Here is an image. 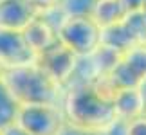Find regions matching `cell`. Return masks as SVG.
<instances>
[{
    "label": "cell",
    "instance_id": "obj_1",
    "mask_svg": "<svg viewBox=\"0 0 146 135\" xmlns=\"http://www.w3.org/2000/svg\"><path fill=\"white\" fill-rule=\"evenodd\" d=\"M117 88L101 76L90 81H72L63 88L61 110L65 121L88 130H105L115 121L114 97Z\"/></svg>",
    "mask_w": 146,
    "mask_h": 135
},
{
    "label": "cell",
    "instance_id": "obj_2",
    "mask_svg": "<svg viewBox=\"0 0 146 135\" xmlns=\"http://www.w3.org/2000/svg\"><path fill=\"white\" fill-rule=\"evenodd\" d=\"M0 81L5 85L18 106L61 105L63 99V87L47 76L36 63L4 69Z\"/></svg>",
    "mask_w": 146,
    "mask_h": 135
},
{
    "label": "cell",
    "instance_id": "obj_3",
    "mask_svg": "<svg viewBox=\"0 0 146 135\" xmlns=\"http://www.w3.org/2000/svg\"><path fill=\"white\" fill-rule=\"evenodd\" d=\"M58 42L78 58L88 56L101 45V27L90 16H63L58 29Z\"/></svg>",
    "mask_w": 146,
    "mask_h": 135
},
{
    "label": "cell",
    "instance_id": "obj_4",
    "mask_svg": "<svg viewBox=\"0 0 146 135\" xmlns=\"http://www.w3.org/2000/svg\"><path fill=\"white\" fill-rule=\"evenodd\" d=\"M15 122L31 135H58L67 121L61 105H24Z\"/></svg>",
    "mask_w": 146,
    "mask_h": 135
},
{
    "label": "cell",
    "instance_id": "obj_5",
    "mask_svg": "<svg viewBox=\"0 0 146 135\" xmlns=\"http://www.w3.org/2000/svg\"><path fill=\"white\" fill-rule=\"evenodd\" d=\"M139 43H146V20L139 9L130 11L119 24L101 29V45H106L121 54Z\"/></svg>",
    "mask_w": 146,
    "mask_h": 135
},
{
    "label": "cell",
    "instance_id": "obj_6",
    "mask_svg": "<svg viewBox=\"0 0 146 135\" xmlns=\"http://www.w3.org/2000/svg\"><path fill=\"white\" fill-rule=\"evenodd\" d=\"M114 87L119 88H141L146 85V43L133 45L121 54L119 61L108 74Z\"/></svg>",
    "mask_w": 146,
    "mask_h": 135
},
{
    "label": "cell",
    "instance_id": "obj_7",
    "mask_svg": "<svg viewBox=\"0 0 146 135\" xmlns=\"http://www.w3.org/2000/svg\"><path fill=\"white\" fill-rule=\"evenodd\" d=\"M35 63L47 76L52 77L58 85L65 88L72 81V77H74L76 67H78V56L70 49H67L65 45H61L58 42L52 47H49L47 50L36 54Z\"/></svg>",
    "mask_w": 146,
    "mask_h": 135
},
{
    "label": "cell",
    "instance_id": "obj_8",
    "mask_svg": "<svg viewBox=\"0 0 146 135\" xmlns=\"http://www.w3.org/2000/svg\"><path fill=\"white\" fill-rule=\"evenodd\" d=\"M36 54L27 43L22 31L0 27V63L4 69H13L35 63Z\"/></svg>",
    "mask_w": 146,
    "mask_h": 135
},
{
    "label": "cell",
    "instance_id": "obj_9",
    "mask_svg": "<svg viewBox=\"0 0 146 135\" xmlns=\"http://www.w3.org/2000/svg\"><path fill=\"white\" fill-rule=\"evenodd\" d=\"M42 15L35 0H0V27L24 31L31 20Z\"/></svg>",
    "mask_w": 146,
    "mask_h": 135
},
{
    "label": "cell",
    "instance_id": "obj_10",
    "mask_svg": "<svg viewBox=\"0 0 146 135\" xmlns=\"http://www.w3.org/2000/svg\"><path fill=\"white\" fill-rule=\"evenodd\" d=\"M56 24L49 18L47 15H38L35 20L29 22V25L25 27L24 36L27 43L31 45V49L35 50V54H40L49 47H52L54 43H58V32H56Z\"/></svg>",
    "mask_w": 146,
    "mask_h": 135
},
{
    "label": "cell",
    "instance_id": "obj_11",
    "mask_svg": "<svg viewBox=\"0 0 146 135\" xmlns=\"http://www.w3.org/2000/svg\"><path fill=\"white\" fill-rule=\"evenodd\" d=\"M115 119L133 121L146 114V99L141 88H119L114 97Z\"/></svg>",
    "mask_w": 146,
    "mask_h": 135
},
{
    "label": "cell",
    "instance_id": "obj_12",
    "mask_svg": "<svg viewBox=\"0 0 146 135\" xmlns=\"http://www.w3.org/2000/svg\"><path fill=\"white\" fill-rule=\"evenodd\" d=\"M128 13H130V9L126 7L125 0H96L90 11V18L101 29H105V27L123 22Z\"/></svg>",
    "mask_w": 146,
    "mask_h": 135
},
{
    "label": "cell",
    "instance_id": "obj_13",
    "mask_svg": "<svg viewBox=\"0 0 146 135\" xmlns=\"http://www.w3.org/2000/svg\"><path fill=\"white\" fill-rule=\"evenodd\" d=\"M16 112H18V105L5 88V85L0 81V130L13 124L16 119Z\"/></svg>",
    "mask_w": 146,
    "mask_h": 135
},
{
    "label": "cell",
    "instance_id": "obj_14",
    "mask_svg": "<svg viewBox=\"0 0 146 135\" xmlns=\"http://www.w3.org/2000/svg\"><path fill=\"white\" fill-rule=\"evenodd\" d=\"M58 135H108V133H106V128L105 130H88V128H81V126L70 124V122H65Z\"/></svg>",
    "mask_w": 146,
    "mask_h": 135
},
{
    "label": "cell",
    "instance_id": "obj_15",
    "mask_svg": "<svg viewBox=\"0 0 146 135\" xmlns=\"http://www.w3.org/2000/svg\"><path fill=\"white\" fill-rule=\"evenodd\" d=\"M125 135H146V114L126 122Z\"/></svg>",
    "mask_w": 146,
    "mask_h": 135
},
{
    "label": "cell",
    "instance_id": "obj_16",
    "mask_svg": "<svg viewBox=\"0 0 146 135\" xmlns=\"http://www.w3.org/2000/svg\"><path fill=\"white\" fill-rule=\"evenodd\" d=\"M0 135H31V133H27L24 128H20L16 122H13V124L5 126L4 130H0Z\"/></svg>",
    "mask_w": 146,
    "mask_h": 135
},
{
    "label": "cell",
    "instance_id": "obj_17",
    "mask_svg": "<svg viewBox=\"0 0 146 135\" xmlns=\"http://www.w3.org/2000/svg\"><path fill=\"white\" fill-rule=\"evenodd\" d=\"M35 2L38 4V7H40L42 13H43V11H49V9L58 7V5L61 4V0H35Z\"/></svg>",
    "mask_w": 146,
    "mask_h": 135
},
{
    "label": "cell",
    "instance_id": "obj_18",
    "mask_svg": "<svg viewBox=\"0 0 146 135\" xmlns=\"http://www.w3.org/2000/svg\"><path fill=\"white\" fill-rule=\"evenodd\" d=\"M139 11H141V15L144 16V20H146V0H141V5H139Z\"/></svg>",
    "mask_w": 146,
    "mask_h": 135
},
{
    "label": "cell",
    "instance_id": "obj_19",
    "mask_svg": "<svg viewBox=\"0 0 146 135\" xmlns=\"http://www.w3.org/2000/svg\"><path fill=\"white\" fill-rule=\"evenodd\" d=\"M141 90H143V94H144V99H146V85H143V87H141Z\"/></svg>",
    "mask_w": 146,
    "mask_h": 135
},
{
    "label": "cell",
    "instance_id": "obj_20",
    "mask_svg": "<svg viewBox=\"0 0 146 135\" xmlns=\"http://www.w3.org/2000/svg\"><path fill=\"white\" fill-rule=\"evenodd\" d=\"M2 72H4V67H2V63H0V76H2Z\"/></svg>",
    "mask_w": 146,
    "mask_h": 135
}]
</instances>
